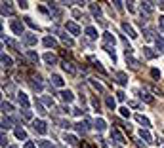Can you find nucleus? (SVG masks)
<instances>
[{
	"label": "nucleus",
	"instance_id": "nucleus-1",
	"mask_svg": "<svg viewBox=\"0 0 164 148\" xmlns=\"http://www.w3.org/2000/svg\"><path fill=\"white\" fill-rule=\"evenodd\" d=\"M33 129L38 135H46V133H48V123H46L44 120H34L33 121Z\"/></svg>",
	"mask_w": 164,
	"mask_h": 148
},
{
	"label": "nucleus",
	"instance_id": "nucleus-2",
	"mask_svg": "<svg viewBox=\"0 0 164 148\" xmlns=\"http://www.w3.org/2000/svg\"><path fill=\"white\" fill-rule=\"evenodd\" d=\"M10 27H12L13 34H17V36H23V34H25V27H23V23H21V21H17V19H12Z\"/></svg>",
	"mask_w": 164,
	"mask_h": 148
},
{
	"label": "nucleus",
	"instance_id": "nucleus-3",
	"mask_svg": "<svg viewBox=\"0 0 164 148\" xmlns=\"http://www.w3.org/2000/svg\"><path fill=\"white\" fill-rule=\"evenodd\" d=\"M23 38V42H25V46H36V42H38V38H36V34H33V32H25L21 36Z\"/></svg>",
	"mask_w": 164,
	"mask_h": 148
},
{
	"label": "nucleus",
	"instance_id": "nucleus-4",
	"mask_svg": "<svg viewBox=\"0 0 164 148\" xmlns=\"http://www.w3.org/2000/svg\"><path fill=\"white\" fill-rule=\"evenodd\" d=\"M65 29L71 32L73 36H78V34H80V27H78L75 21H67V23H65Z\"/></svg>",
	"mask_w": 164,
	"mask_h": 148
},
{
	"label": "nucleus",
	"instance_id": "nucleus-5",
	"mask_svg": "<svg viewBox=\"0 0 164 148\" xmlns=\"http://www.w3.org/2000/svg\"><path fill=\"white\" fill-rule=\"evenodd\" d=\"M111 139L114 142H119V144H126V139H124V135L119 129H111Z\"/></svg>",
	"mask_w": 164,
	"mask_h": 148
},
{
	"label": "nucleus",
	"instance_id": "nucleus-6",
	"mask_svg": "<svg viewBox=\"0 0 164 148\" xmlns=\"http://www.w3.org/2000/svg\"><path fill=\"white\" fill-rule=\"evenodd\" d=\"M17 103L23 106V110H27V108H29V99H27V93L17 91Z\"/></svg>",
	"mask_w": 164,
	"mask_h": 148
},
{
	"label": "nucleus",
	"instance_id": "nucleus-7",
	"mask_svg": "<svg viewBox=\"0 0 164 148\" xmlns=\"http://www.w3.org/2000/svg\"><path fill=\"white\" fill-rule=\"evenodd\" d=\"M61 67H63V70H65L67 74H71V76H75V74H77V67H75V63H71V61H63Z\"/></svg>",
	"mask_w": 164,
	"mask_h": 148
},
{
	"label": "nucleus",
	"instance_id": "nucleus-8",
	"mask_svg": "<svg viewBox=\"0 0 164 148\" xmlns=\"http://www.w3.org/2000/svg\"><path fill=\"white\" fill-rule=\"evenodd\" d=\"M122 31H124L130 38H137V32L134 31V27H132V25H130L128 21H124V23H122Z\"/></svg>",
	"mask_w": 164,
	"mask_h": 148
},
{
	"label": "nucleus",
	"instance_id": "nucleus-9",
	"mask_svg": "<svg viewBox=\"0 0 164 148\" xmlns=\"http://www.w3.org/2000/svg\"><path fill=\"white\" fill-rule=\"evenodd\" d=\"M135 121L137 123H141V126L147 129V127H151V121H149V118L147 116H143V114H135Z\"/></svg>",
	"mask_w": 164,
	"mask_h": 148
},
{
	"label": "nucleus",
	"instance_id": "nucleus-10",
	"mask_svg": "<svg viewBox=\"0 0 164 148\" xmlns=\"http://www.w3.org/2000/svg\"><path fill=\"white\" fill-rule=\"evenodd\" d=\"M50 82H52V86H56V87H63V86H65V80L59 76V74H52Z\"/></svg>",
	"mask_w": 164,
	"mask_h": 148
},
{
	"label": "nucleus",
	"instance_id": "nucleus-11",
	"mask_svg": "<svg viewBox=\"0 0 164 148\" xmlns=\"http://www.w3.org/2000/svg\"><path fill=\"white\" fill-rule=\"evenodd\" d=\"M59 95H61V99H63L65 103H73V99H75V95H73V91H71V89H63Z\"/></svg>",
	"mask_w": 164,
	"mask_h": 148
},
{
	"label": "nucleus",
	"instance_id": "nucleus-12",
	"mask_svg": "<svg viewBox=\"0 0 164 148\" xmlns=\"http://www.w3.org/2000/svg\"><path fill=\"white\" fill-rule=\"evenodd\" d=\"M84 32H86V36H88L90 40H96V38H98V29H96V27H92V25H88Z\"/></svg>",
	"mask_w": 164,
	"mask_h": 148
},
{
	"label": "nucleus",
	"instance_id": "nucleus-13",
	"mask_svg": "<svg viewBox=\"0 0 164 148\" xmlns=\"http://www.w3.org/2000/svg\"><path fill=\"white\" fill-rule=\"evenodd\" d=\"M42 59H44V61H46V63H48V65H50V67H52V65H56V63H57V57H56V55H54V53H50V52H46V53H44V55H42Z\"/></svg>",
	"mask_w": 164,
	"mask_h": 148
},
{
	"label": "nucleus",
	"instance_id": "nucleus-14",
	"mask_svg": "<svg viewBox=\"0 0 164 148\" xmlns=\"http://www.w3.org/2000/svg\"><path fill=\"white\" fill-rule=\"evenodd\" d=\"M93 127H96L98 131H105V129H107V121H105L103 118H98L96 121H93Z\"/></svg>",
	"mask_w": 164,
	"mask_h": 148
},
{
	"label": "nucleus",
	"instance_id": "nucleus-15",
	"mask_svg": "<svg viewBox=\"0 0 164 148\" xmlns=\"http://www.w3.org/2000/svg\"><path fill=\"white\" fill-rule=\"evenodd\" d=\"M114 76H116V82H119L120 86H126L128 84V74L126 72H116Z\"/></svg>",
	"mask_w": 164,
	"mask_h": 148
},
{
	"label": "nucleus",
	"instance_id": "nucleus-16",
	"mask_svg": "<svg viewBox=\"0 0 164 148\" xmlns=\"http://www.w3.org/2000/svg\"><path fill=\"white\" fill-rule=\"evenodd\" d=\"M48 8H50V12H52V15L56 17V19H59L61 17V10L56 6V2H48Z\"/></svg>",
	"mask_w": 164,
	"mask_h": 148
},
{
	"label": "nucleus",
	"instance_id": "nucleus-17",
	"mask_svg": "<svg viewBox=\"0 0 164 148\" xmlns=\"http://www.w3.org/2000/svg\"><path fill=\"white\" fill-rule=\"evenodd\" d=\"M139 139H143V141H147V142H153V135L147 131V129H139Z\"/></svg>",
	"mask_w": 164,
	"mask_h": 148
},
{
	"label": "nucleus",
	"instance_id": "nucleus-18",
	"mask_svg": "<svg viewBox=\"0 0 164 148\" xmlns=\"http://www.w3.org/2000/svg\"><path fill=\"white\" fill-rule=\"evenodd\" d=\"M25 55H27V57H29V61H33L34 65H36V63L40 61V57H38V53H36V52H33V49H27V52H25Z\"/></svg>",
	"mask_w": 164,
	"mask_h": 148
},
{
	"label": "nucleus",
	"instance_id": "nucleus-19",
	"mask_svg": "<svg viewBox=\"0 0 164 148\" xmlns=\"http://www.w3.org/2000/svg\"><path fill=\"white\" fill-rule=\"evenodd\" d=\"M2 15H13L12 2H2Z\"/></svg>",
	"mask_w": 164,
	"mask_h": 148
},
{
	"label": "nucleus",
	"instance_id": "nucleus-20",
	"mask_svg": "<svg viewBox=\"0 0 164 148\" xmlns=\"http://www.w3.org/2000/svg\"><path fill=\"white\" fill-rule=\"evenodd\" d=\"M153 13L155 12V6H153V2H141V13Z\"/></svg>",
	"mask_w": 164,
	"mask_h": 148
},
{
	"label": "nucleus",
	"instance_id": "nucleus-21",
	"mask_svg": "<svg viewBox=\"0 0 164 148\" xmlns=\"http://www.w3.org/2000/svg\"><path fill=\"white\" fill-rule=\"evenodd\" d=\"M103 40H105L107 46H113V47H114V44H116V40H114V36H113L111 32H103Z\"/></svg>",
	"mask_w": 164,
	"mask_h": 148
},
{
	"label": "nucleus",
	"instance_id": "nucleus-22",
	"mask_svg": "<svg viewBox=\"0 0 164 148\" xmlns=\"http://www.w3.org/2000/svg\"><path fill=\"white\" fill-rule=\"evenodd\" d=\"M88 61H90V63H93V67H96V68H98V70H99L101 74H107V72H105V68L101 67V63H99V61H98L96 57H92V55H90V57H88Z\"/></svg>",
	"mask_w": 164,
	"mask_h": 148
},
{
	"label": "nucleus",
	"instance_id": "nucleus-23",
	"mask_svg": "<svg viewBox=\"0 0 164 148\" xmlns=\"http://www.w3.org/2000/svg\"><path fill=\"white\" fill-rule=\"evenodd\" d=\"M137 95L141 97V99H143L145 103H153V95H151L149 91H139V89H137Z\"/></svg>",
	"mask_w": 164,
	"mask_h": 148
},
{
	"label": "nucleus",
	"instance_id": "nucleus-24",
	"mask_svg": "<svg viewBox=\"0 0 164 148\" xmlns=\"http://www.w3.org/2000/svg\"><path fill=\"white\" fill-rule=\"evenodd\" d=\"M90 10H92V13H93L96 19H101V8L98 4H90Z\"/></svg>",
	"mask_w": 164,
	"mask_h": 148
},
{
	"label": "nucleus",
	"instance_id": "nucleus-25",
	"mask_svg": "<svg viewBox=\"0 0 164 148\" xmlns=\"http://www.w3.org/2000/svg\"><path fill=\"white\" fill-rule=\"evenodd\" d=\"M42 44H44L46 47H56V46H57V42H56V38H52V36H46V38L42 40Z\"/></svg>",
	"mask_w": 164,
	"mask_h": 148
},
{
	"label": "nucleus",
	"instance_id": "nucleus-26",
	"mask_svg": "<svg viewBox=\"0 0 164 148\" xmlns=\"http://www.w3.org/2000/svg\"><path fill=\"white\" fill-rule=\"evenodd\" d=\"M88 82H90V84H92V87H93V89H98V91H99V93H103V91H105V87H103V86H101V84H99V82H98V80H96V78H90V80H88Z\"/></svg>",
	"mask_w": 164,
	"mask_h": 148
},
{
	"label": "nucleus",
	"instance_id": "nucleus-27",
	"mask_svg": "<svg viewBox=\"0 0 164 148\" xmlns=\"http://www.w3.org/2000/svg\"><path fill=\"white\" fill-rule=\"evenodd\" d=\"M105 105H107V108H109V110H114V108H116V99H113L111 95H109V97H105Z\"/></svg>",
	"mask_w": 164,
	"mask_h": 148
},
{
	"label": "nucleus",
	"instance_id": "nucleus-28",
	"mask_svg": "<svg viewBox=\"0 0 164 148\" xmlns=\"http://www.w3.org/2000/svg\"><path fill=\"white\" fill-rule=\"evenodd\" d=\"M15 137L19 141H27V131L23 129V127H15Z\"/></svg>",
	"mask_w": 164,
	"mask_h": 148
},
{
	"label": "nucleus",
	"instance_id": "nucleus-29",
	"mask_svg": "<svg viewBox=\"0 0 164 148\" xmlns=\"http://www.w3.org/2000/svg\"><path fill=\"white\" fill-rule=\"evenodd\" d=\"M2 67H4V68H10V67H13V61H12V57H10V55H6V53H2Z\"/></svg>",
	"mask_w": 164,
	"mask_h": 148
},
{
	"label": "nucleus",
	"instance_id": "nucleus-30",
	"mask_svg": "<svg viewBox=\"0 0 164 148\" xmlns=\"http://www.w3.org/2000/svg\"><path fill=\"white\" fill-rule=\"evenodd\" d=\"M155 44H156L158 53H162V52H164V38H162V36H156V38H155Z\"/></svg>",
	"mask_w": 164,
	"mask_h": 148
},
{
	"label": "nucleus",
	"instance_id": "nucleus-31",
	"mask_svg": "<svg viewBox=\"0 0 164 148\" xmlns=\"http://www.w3.org/2000/svg\"><path fill=\"white\" fill-rule=\"evenodd\" d=\"M63 141H65V144H71V146L77 144V137H75V135H67V133H65V135H63Z\"/></svg>",
	"mask_w": 164,
	"mask_h": 148
},
{
	"label": "nucleus",
	"instance_id": "nucleus-32",
	"mask_svg": "<svg viewBox=\"0 0 164 148\" xmlns=\"http://www.w3.org/2000/svg\"><path fill=\"white\" fill-rule=\"evenodd\" d=\"M126 63H128L132 68H137V67H139V61H135L132 55H126Z\"/></svg>",
	"mask_w": 164,
	"mask_h": 148
},
{
	"label": "nucleus",
	"instance_id": "nucleus-33",
	"mask_svg": "<svg viewBox=\"0 0 164 148\" xmlns=\"http://www.w3.org/2000/svg\"><path fill=\"white\" fill-rule=\"evenodd\" d=\"M143 55H145L147 59H153V57H156L158 53H155V52H153L151 47H143Z\"/></svg>",
	"mask_w": 164,
	"mask_h": 148
},
{
	"label": "nucleus",
	"instance_id": "nucleus-34",
	"mask_svg": "<svg viewBox=\"0 0 164 148\" xmlns=\"http://www.w3.org/2000/svg\"><path fill=\"white\" fill-rule=\"evenodd\" d=\"M6 44H8L10 47H13V49H15V52H21V46H19V44H17L15 40H12V38H8V40H6Z\"/></svg>",
	"mask_w": 164,
	"mask_h": 148
},
{
	"label": "nucleus",
	"instance_id": "nucleus-35",
	"mask_svg": "<svg viewBox=\"0 0 164 148\" xmlns=\"http://www.w3.org/2000/svg\"><path fill=\"white\" fill-rule=\"evenodd\" d=\"M12 110H13V106H12L8 101H2V112H4V114H10Z\"/></svg>",
	"mask_w": 164,
	"mask_h": 148
},
{
	"label": "nucleus",
	"instance_id": "nucleus-36",
	"mask_svg": "<svg viewBox=\"0 0 164 148\" xmlns=\"http://www.w3.org/2000/svg\"><path fill=\"white\" fill-rule=\"evenodd\" d=\"M34 106H36V112H38V114H42V116L46 114V108L42 106V103H40V101H36V99H34Z\"/></svg>",
	"mask_w": 164,
	"mask_h": 148
},
{
	"label": "nucleus",
	"instance_id": "nucleus-37",
	"mask_svg": "<svg viewBox=\"0 0 164 148\" xmlns=\"http://www.w3.org/2000/svg\"><path fill=\"white\" fill-rule=\"evenodd\" d=\"M59 38H61V40H63V44H67V46H73V44H75V42H73V38H69V36H67V34H63V32L59 34Z\"/></svg>",
	"mask_w": 164,
	"mask_h": 148
},
{
	"label": "nucleus",
	"instance_id": "nucleus-38",
	"mask_svg": "<svg viewBox=\"0 0 164 148\" xmlns=\"http://www.w3.org/2000/svg\"><path fill=\"white\" fill-rule=\"evenodd\" d=\"M42 101H44V105H46V106H54V105H56L52 97H42Z\"/></svg>",
	"mask_w": 164,
	"mask_h": 148
},
{
	"label": "nucleus",
	"instance_id": "nucleus-39",
	"mask_svg": "<svg viewBox=\"0 0 164 148\" xmlns=\"http://www.w3.org/2000/svg\"><path fill=\"white\" fill-rule=\"evenodd\" d=\"M25 23H27V25H29V27H31V29H34V31H36V29H38V25H36V23H34V21H33V19H31V17H25Z\"/></svg>",
	"mask_w": 164,
	"mask_h": 148
},
{
	"label": "nucleus",
	"instance_id": "nucleus-40",
	"mask_svg": "<svg viewBox=\"0 0 164 148\" xmlns=\"http://www.w3.org/2000/svg\"><path fill=\"white\" fill-rule=\"evenodd\" d=\"M59 127L69 129V127H71V121H69V120H59Z\"/></svg>",
	"mask_w": 164,
	"mask_h": 148
},
{
	"label": "nucleus",
	"instance_id": "nucleus-41",
	"mask_svg": "<svg viewBox=\"0 0 164 148\" xmlns=\"http://www.w3.org/2000/svg\"><path fill=\"white\" fill-rule=\"evenodd\" d=\"M92 106H93V110H98V112H99V106H101V105H99V99L93 97V99H92Z\"/></svg>",
	"mask_w": 164,
	"mask_h": 148
},
{
	"label": "nucleus",
	"instance_id": "nucleus-42",
	"mask_svg": "<svg viewBox=\"0 0 164 148\" xmlns=\"http://www.w3.org/2000/svg\"><path fill=\"white\" fill-rule=\"evenodd\" d=\"M2 127H4V129H10V127H12V120L2 118Z\"/></svg>",
	"mask_w": 164,
	"mask_h": 148
},
{
	"label": "nucleus",
	"instance_id": "nucleus-43",
	"mask_svg": "<svg viewBox=\"0 0 164 148\" xmlns=\"http://www.w3.org/2000/svg\"><path fill=\"white\" fill-rule=\"evenodd\" d=\"M38 146L40 148H52V142L50 141H38Z\"/></svg>",
	"mask_w": 164,
	"mask_h": 148
},
{
	"label": "nucleus",
	"instance_id": "nucleus-44",
	"mask_svg": "<svg viewBox=\"0 0 164 148\" xmlns=\"http://www.w3.org/2000/svg\"><path fill=\"white\" fill-rule=\"evenodd\" d=\"M151 76H153L155 80H158V78H160V70H158V68H151Z\"/></svg>",
	"mask_w": 164,
	"mask_h": 148
},
{
	"label": "nucleus",
	"instance_id": "nucleus-45",
	"mask_svg": "<svg viewBox=\"0 0 164 148\" xmlns=\"http://www.w3.org/2000/svg\"><path fill=\"white\" fill-rule=\"evenodd\" d=\"M21 116L25 118V120H31V118H33V112H31V110L27 108V110H23V112H21Z\"/></svg>",
	"mask_w": 164,
	"mask_h": 148
},
{
	"label": "nucleus",
	"instance_id": "nucleus-46",
	"mask_svg": "<svg viewBox=\"0 0 164 148\" xmlns=\"http://www.w3.org/2000/svg\"><path fill=\"white\" fill-rule=\"evenodd\" d=\"M120 116H122V118H130V110H128L126 106H122V108H120Z\"/></svg>",
	"mask_w": 164,
	"mask_h": 148
},
{
	"label": "nucleus",
	"instance_id": "nucleus-47",
	"mask_svg": "<svg viewBox=\"0 0 164 148\" xmlns=\"http://www.w3.org/2000/svg\"><path fill=\"white\" fill-rule=\"evenodd\" d=\"M124 99H126L124 91H116V101H124Z\"/></svg>",
	"mask_w": 164,
	"mask_h": 148
},
{
	"label": "nucleus",
	"instance_id": "nucleus-48",
	"mask_svg": "<svg viewBox=\"0 0 164 148\" xmlns=\"http://www.w3.org/2000/svg\"><path fill=\"white\" fill-rule=\"evenodd\" d=\"M158 29H160V31H164V15H160V17H158Z\"/></svg>",
	"mask_w": 164,
	"mask_h": 148
},
{
	"label": "nucleus",
	"instance_id": "nucleus-49",
	"mask_svg": "<svg viewBox=\"0 0 164 148\" xmlns=\"http://www.w3.org/2000/svg\"><path fill=\"white\" fill-rule=\"evenodd\" d=\"M17 4H19L21 10H27V6H29V2H25V0H23V2H17Z\"/></svg>",
	"mask_w": 164,
	"mask_h": 148
},
{
	"label": "nucleus",
	"instance_id": "nucleus-50",
	"mask_svg": "<svg viewBox=\"0 0 164 148\" xmlns=\"http://www.w3.org/2000/svg\"><path fill=\"white\" fill-rule=\"evenodd\" d=\"M98 142H99V146H101V148H109V146H107V142H105V141H103L101 137L98 139Z\"/></svg>",
	"mask_w": 164,
	"mask_h": 148
},
{
	"label": "nucleus",
	"instance_id": "nucleus-51",
	"mask_svg": "<svg viewBox=\"0 0 164 148\" xmlns=\"http://www.w3.org/2000/svg\"><path fill=\"white\" fill-rule=\"evenodd\" d=\"M6 144H8V137H6V133H2V146L6 148Z\"/></svg>",
	"mask_w": 164,
	"mask_h": 148
},
{
	"label": "nucleus",
	"instance_id": "nucleus-52",
	"mask_svg": "<svg viewBox=\"0 0 164 148\" xmlns=\"http://www.w3.org/2000/svg\"><path fill=\"white\" fill-rule=\"evenodd\" d=\"M134 142H135V146H137V148H147V146H145L141 141H134Z\"/></svg>",
	"mask_w": 164,
	"mask_h": 148
},
{
	"label": "nucleus",
	"instance_id": "nucleus-53",
	"mask_svg": "<svg viewBox=\"0 0 164 148\" xmlns=\"http://www.w3.org/2000/svg\"><path fill=\"white\" fill-rule=\"evenodd\" d=\"M38 12H40V13H44V15H48V10H46L44 6H38Z\"/></svg>",
	"mask_w": 164,
	"mask_h": 148
},
{
	"label": "nucleus",
	"instance_id": "nucleus-54",
	"mask_svg": "<svg viewBox=\"0 0 164 148\" xmlns=\"http://www.w3.org/2000/svg\"><path fill=\"white\" fill-rule=\"evenodd\" d=\"M73 112H75V114H77V116H82V114H84V110H82V108H75V110H73Z\"/></svg>",
	"mask_w": 164,
	"mask_h": 148
},
{
	"label": "nucleus",
	"instance_id": "nucleus-55",
	"mask_svg": "<svg viewBox=\"0 0 164 148\" xmlns=\"http://www.w3.org/2000/svg\"><path fill=\"white\" fill-rule=\"evenodd\" d=\"M113 4H114L116 10H122V4H124V2H113Z\"/></svg>",
	"mask_w": 164,
	"mask_h": 148
},
{
	"label": "nucleus",
	"instance_id": "nucleus-56",
	"mask_svg": "<svg viewBox=\"0 0 164 148\" xmlns=\"http://www.w3.org/2000/svg\"><path fill=\"white\" fill-rule=\"evenodd\" d=\"M126 8H128L130 12H134V2H126Z\"/></svg>",
	"mask_w": 164,
	"mask_h": 148
},
{
	"label": "nucleus",
	"instance_id": "nucleus-57",
	"mask_svg": "<svg viewBox=\"0 0 164 148\" xmlns=\"http://www.w3.org/2000/svg\"><path fill=\"white\" fill-rule=\"evenodd\" d=\"M73 15H75V17H82V13H80V10H73Z\"/></svg>",
	"mask_w": 164,
	"mask_h": 148
},
{
	"label": "nucleus",
	"instance_id": "nucleus-58",
	"mask_svg": "<svg viewBox=\"0 0 164 148\" xmlns=\"http://www.w3.org/2000/svg\"><path fill=\"white\" fill-rule=\"evenodd\" d=\"M130 106H132V108H139V103H135V101H130Z\"/></svg>",
	"mask_w": 164,
	"mask_h": 148
},
{
	"label": "nucleus",
	"instance_id": "nucleus-59",
	"mask_svg": "<svg viewBox=\"0 0 164 148\" xmlns=\"http://www.w3.org/2000/svg\"><path fill=\"white\" fill-rule=\"evenodd\" d=\"M25 148H34V142H31V141H29V142H25Z\"/></svg>",
	"mask_w": 164,
	"mask_h": 148
},
{
	"label": "nucleus",
	"instance_id": "nucleus-60",
	"mask_svg": "<svg viewBox=\"0 0 164 148\" xmlns=\"http://www.w3.org/2000/svg\"><path fill=\"white\" fill-rule=\"evenodd\" d=\"M80 148H93V146H92V144H88V142H82V146H80Z\"/></svg>",
	"mask_w": 164,
	"mask_h": 148
},
{
	"label": "nucleus",
	"instance_id": "nucleus-61",
	"mask_svg": "<svg viewBox=\"0 0 164 148\" xmlns=\"http://www.w3.org/2000/svg\"><path fill=\"white\" fill-rule=\"evenodd\" d=\"M8 148H17V146H8Z\"/></svg>",
	"mask_w": 164,
	"mask_h": 148
},
{
	"label": "nucleus",
	"instance_id": "nucleus-62",
	"mask_svg": "<svg viewBox=\"0 0 164 148\" xmlns=\"http://www.w3.org/2000/svg\"><path fill=\"white\" fill-rule=\"evenodd\" d=\"M162 148H164V146H162Z\"/></svg>",
	"mask_w": 164,
	"mask_h": 148
}]
</instances>
